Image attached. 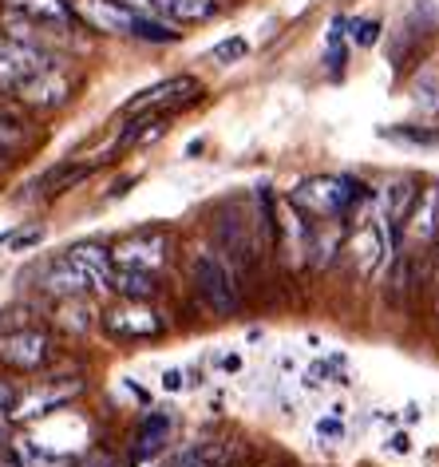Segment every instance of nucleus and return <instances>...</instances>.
Returning <instances> with one entry per match:
<instances>
[{
	"label": "nucleus",
	"instance_id": "obj_1",
	"mask_svg": "<svg viewBox=\"0 0 439 467\" xmlns=\"http://www.w3.org/2000/svg\"><path fill=\"white\" fill-rule=\"evenodd\" d=\"M368 198V186L356 182V179H305L301 186L293 191V202L297 210H309L313 218H344L352 202H364Z\"/></svg>",
	"mask_w": 439,
	"mask_h": 467
},
{
	"label": "nucleus",
	"instance_id": "obj_2",
	"mask_svg": "<svg viewBox=\"0 0 439 467\" xmlns=\"http://www.w3.org/2000/svg\"><path fill=\"white\" fill-rule=\"evenodd\" d=\"M190 277H194L199 297L210 306V313H218V317H234V313L241 309L238 277L218 254H199V258L190 262Z\"/></svg>",
	"mask_w": 439,
	"mask_h": 467
},
{
	"label": "nucleus",
	"instance_id": "obj_3",
	"mask_svg": "<svg viewBox=\"0 0 439 467\" xmlns=\"http://www.w3.org/2000/svg\"><path fill=\"white\" fill-rule=\"evenodd\" d=\"M99 325L107 337H115V341H155V337L167 333L163 313H155L147 301H123V306L103 313Z\"/></svg>",
	"mask_w": 439,
	"mask_h": 467
},
{
	"label": "nucleus",
	"instance_id": "obj_4",
	"mask_svg": "<svg viewBox=\"0 0 439 467\" xmlns=\"http://www.w3.org/2000/svg\"><path fill=\"white\" fill-rule=\"evenodd\" d=\"M52 360V337L44 329H5L0 333V365L13 372H40Z\"/></svg>",
	"mask_w": 439,
	"mask_h": 467
},
{
	"label": "nucleus",
	"instance_id": "obj_5",
	"mask_svg": "<svg viewBox=\"0 0 439 467\" xmlns=\"http://www.w3.org/2000/svg\"><path fill=\"white\" fill-rule=\"evenodd\" d=\"M167 258H170V238L163 230H138L131 238H123L111 246V262L119 265V270L155 274L158 265H167Z\"/></svg>",
	"mask_w": 439,
	"mask_h": 467
},
{
	"label": "nucleus",
	"instance_id": "obj_6",
	"mask_svg": "<svg viewBox=\"0 0 439 467\" xmlns=\"http://www.w3.org/2000/svg\"><path fill=\"white\" fill-rule=\"evenodd\" d=\"M202 96V84L194 76H170L163 79V84H155V88H147V91H138L135 99H127L123 103V115H143V111H179V108H187V103H194Z\"/></svg>",
	"mask_w": 439,
	"mask_h": 467
},
{
	"label": "nucleus",
	"instance_id": "obj_7",
	"mask_svg": "<svg viewBox=\"0 0 439 467\" xmlns=\"http://www.w3.org/2000/svg\"><path fill=\"white\" fill-rule=\"evenodd\" d=\"M76 20H84L91 32H103V36H131L135 13L123 8L119 0H67Z\"/></svg>",
	"mask_w": 439,
	"mask_h": 467
},
{
	"label": "nucleus",
	"instance_id": "obj_8",
	"mask_svg": "<svg viewBox=\"0 0 439 467\" xmlns=\"http://www.w3.org/2000/svg\"><path fill=\"white\" fill-rule=\"evenodd\" d=\"M13 91H16L20 103H28V108L52 111V108H64V103L72 99V79H67L60 67H44V72L20 79Z\"/></svg>",
	"mask_w": 439,
	"mask_h": 467
},
{
	"label": "nucleus",
	"instance_id": "obj_9",
	"mask_svg": "<svg viewBox=\"0 0 439 467\" xmlns=\"http://www.w3.org/2000/svg\"><path fill=\"white\" fill-rule=\"evenodd\" d=\"M79 389L84 384H48L44 392H32V396H25V400H13V408H8V424H32V420H40V416H48V412H56V408H64L72 396H79Z\"/></svg>",
	"mask_w": 439,
	"mask_h": 467
},
{
	"label": "nucleus",
	"instance_id": "obj_10",
	"mask_svg": "<svg viewBox=\"0 0 439 467\" xmlns=\"http://www.w3.org/2000/svg\"><path fill=\"white\" fill-rule=\"evenodd\" d=\"M36 285H40V294H48V297H56V301L87 297V289H91V282H87V277L79 274L67 258L44 262V265H40V274H36Z\"/></svg>",
	"mask_w": 439,
	"mask_h": 467
},
{
	"label": "nucleus",
	"instance_id": "obj_11",
	"mask_svg": "<svg viewBox=\"0 0 439 467\" xmlns=\"http://www.w3.org/2000/svg\"><path fill=\"white\" fill-rule=\"evenodd\" d=\"M64 258L87 277L91 289H107V277H111V270H115L107 246H99V242H76V246L64 250Z\"/></svg>",
	"mask_w": 439,
	"mask_h": 467
},
{
	"label": "nucleus",
	"instance_id": "obj_12",
	"mask_svg": "<svg viewBox=\"0 0 439 467\" xmlns=\"http://www.w3.org/2000/svg\"><path fill=\"white\" fill-rule=\"evenodd\" d=\"M170 428H175L170 412H147L143 420H138L131 455H135V460H151V455H158L167 448V440H170Z\"/></svg>",
	"mask_w": 439,
	"mask_h": 467
},
{
	"label": "nucleus",
	"instance_id": "obj_13",
	"mask_svg": "<svg viewBox=\"0 0 439 467\" xmlns=\"http://www.w3.org/2000/svg\"><path fill=\"white\" fill-rule=\"evenodd\" d=\"M415 191H420V182L400 179V182H392L388 194H384V218H388L392 246H400V234H403V222H408V210L415 202Z\"/></svg>",
	"mask_w": 439,
	"mask_h": 467
},
{
	"label": "nucleus",
	"instance_id": "obj_14",
	"mask_svg": "<svg viewBox=\"0 0 439 467\" xmlns=\"http://www.w3.org/2000/svg\"><path fill=\"white\" fill-rule=\"evenodd\" d=\"M408 222H412V234L420 242H432L435 238V226H439V182L415 191V202L408 210Z\"/></svg>",
	"mask_w": 439,
	"mask_h": 467
},
{
	"label": "nucleus",
	"instance_id": "obj_15",
	"mask_svg": "<svg viewBox=\"0 0 439 467\" xmlns=\"http://www.w3.org/2000/svg\"><path fill=\"white\" fill-rule=\"evenodd\" d=\"M8 5L20 8L28 20H36V25L48 28V32H67V25H72L67 0H8Z\"/></svg>",
	"mask_w": 439,
	"mask_h": 467
},
{
	"label": "nucleus",
	"instance_id": "obj_16",
	"mask_svg": "<svg viewBox=\"0 0 439 467\" xmlns=\"http://www.w3.org/2000/svg\"><path fill=\"white\" fill-rule=\"evenodd\" d=\"M388 242H384V230H380V222H364L361 230H356L352 238V254H356V265H361V274H376L380 258H384Z\"/></svg>",
	"mask_w": 439,
	"mask_h": 467
},
{
	"label": "nucleus",
	"instance_id": "obj_17",
	"mask_svg": "<svg viewBox=\"0 0 439 467\" xmlns=\"http://www.w3.org/2000/svg\"><path fill=\"white\" fill-rule=\"evenodd\" d=\"M107 289H111V294H119L123 301H151L158 294V282H155V274L119 270V265H115L111 277H107Z\"/></svg>",
	"mask_w": 439,
	"mask_h": 467
},
{
	"label": "nucleus",
	"instance_id": "obj_18",
	"mask_svg": "<svg viewBox=\"0 0 439 467\" xmlns=\"http://www.w3.org/2000/svg\"><path fill=\"white\" fill-rule=\"evenodd\" d=\"M170 467H230V448L222 440H194L170 460Z\"/></svg>",
	"mask_w": 439,
	"mask_h": 467
},
{
	"label": "nucleus",
	"instance_id": "obj_19",
	"mask_svg": "<svg viewBox=\"0 0 439 467\" xmlns=\"http://www.w3.org/2000/svg\"><path fill=\"white\" fill-rule=\"evenodd\" d=\"M214 230H218V242H222V250L230 254V270H234V265H238V270H250V265H253V242L246 238L241 222L230 218V222H218Z\"/></svg>",
	"mask_w": 439,
	"mask_h": 467
},
{
	"label": "nucleus",
	"instance_id": "obj_20",
	"mask_svg": "<svg viewBox=\"0 0 439 467\" xmlns=\"http://www.w3.org/2000/svg\"><path fill=\"white\" fill-rule=\"evenodd\" d=\"M91 171H96V162H76V159H67V162H60V167H52L48 174L40 179V191L44 194H67L72 186H79L84 179H91Z\"/></svg>",
	"mask_w": 439,
	"mask_h": 467
},
{
	"label": "nucleus",
	"instance_id": "obj_21",
	"mask_svg": "<svg viewBox=\"0 0 439 467\" xmlns=\"http://www.w3.org/2000/svg\"><path fill=\"white\" fill-rule=\"evenodd\" d=\"M155 16L182 20V25H199V20L218 16V0H155Z\"/></svg>",
	"mask_w": 439,
	"mask_h": 467
},
{
	"label": "nucleus",
	"instance_id": "obj_22",
	"mask_svg": "<svg viewBox=\"0 0 439 467\" xmlns=\"http://www.w3.org/2000/svg\"><path fill=\"white\" fill-rule=\"evenodd\" d=\"M412 289H415V265L408 254H396V262H392V270H388V285H384L388 306H403Z\"/></svg>",
	"mask_w": 439,
	"mask_h": 467
},
{
	"label": "nucleus",
	"instance_id": "obj_23",
	"mask_svg": "<svg viewBox=\"0 0 439 467\" xmlns=\"http://www.w3.org/2000/svg\"><path fill=\"white\" fill-rule=\"evenodd\" d=\"M380 139H392V143H408V147H439V131H435V127H415V123L380 127Z\"/></svg>",
	"mask_w": 439,
	"mask_h": 467
},
{
	"label": "nucleus",
	"instance_id": "obj_24",
	"mask_svg": "<svg viewBox=\"0 0 439 467\" xmlns=\"http://www.w3.org/2000/svg\"><path fill=\"white\" fill-rule=\"evenodd\" d=\"M131 36L135 40H147V44H179L182 32L175 25H167V20H158V16H135Z\"/></svg>",
	"mask_w": 439,
	"mask_h": 467
},
{
	"label": "nucleus",
	"instance_id": "obj_25",
	"mask_svg": "<svg viewBox=\"0 0 439 467\" xmlns=\"http://www.w3.org/2000/svg\"><path fill=\"white\" fill-rule=\"evenodd\" d=\"M60 325L67 333H84L91 329V309L84 306V297H67L60 301Z\"/></svg>",
	"mask_w": 439,
	"mask_h": 467
},
{
	"label": "nucleus",
	"instance_id": "obj_26",
	"mask_svg": "<svg viewBox=\"0 0 439 467\" xmlns=\"http://www.w3.org/2000/svg\"><path fill=\"white\" fill-rule=\"evenodd\" d=\"M344 28H349V20L344 16L332 20V32H329V67L332 72H341L344 60H349V52H344Z\"/></svg>",
	"mask_w": 439,
	"mask_h": 467
},
{
	"label": "nucleus",
	"instance_id": "obj_27",
	"mask_svg": "<svg viewBox=\"0 0 439 467\" xmlns=\"http://www.w3.org/2000/svg\"><path fill=\"white\" fill-rule=\"evenodd\" d=\"M250 52V44L246 40H241V36H230V40H222V44H214V60L218 64H234V60H241V56H246Z\"/></svg>",
	"mask_w": 439,
	"mask_h": 467
},
{
	"label": "nucleus",
	"instance_id": "obj_28",
	"mask_svg": "<svg viewBox=\"0 0 439 467\" xmlns=\"http://www.w3.org/2000/svg\"><path fill=\"white\" fill-rule=\"evenodd\" d=\"M352 40L361 44V48H373L380 40V20H352Z\"/></svg>",
	"mask_w": 439,
	"mask_h": 467
},
{
	"label": "nucleus",
	"instance_id": "obj_29",
	"mask_svg": "<svg viewBox=\"0 0 439 467\" xmlns=\"http://www.w3.org/2000/svg\"><path fill=\"white\" fill-rule=\"evenodd\" d=\"M44 242V230L36 226V230H25V234H13V238H8V246H13L16 254H25V250H32V246H40Z\"/></svg>",
	"mask_w": 439,
	"mask_h": 467
},
{
	"label": "nucleus",
	"instance_id": "obj_30",
	"mask_svg": "<svg viewBox=\"0 0 439 467\" xmlns=\"http://www.w3.org/2000/svg\"><path fill=\"white\" fill-rule=\"evenodd\" d=\"M317 436L321 440H341L344 436V424H341L337 416H329V420H321V424H317Z\"/></svg>",
	"mask_w": 439,
	"mask_h": 467
},
{
	"label": "nucleus",
	"instance_id": "obj_31",
	"mask_svg": "<svg viewBox=\"0 0 439 467\" xmlns=\"http://www.w3.org/2000/svg\"><path fill=\"white\" fill-rule=\"evenodd\" d=\"M13 400H16V389L8 380H0V416H8V408H13Z\"/></svg>",
	"mask_w": 439,
	"mask_h": 467
},
{
	"label": "nucleus",
	"instance_id": "obj_32",
	"mask_svg": "<svg viewBox=\"0 0 439 467\" xmlns=\"http://www.w3.org/2000/svg\"><path fill=\"white\" fill-rule=\"evenodd\" d=\"M163 389H167V392H179V389H182V372H179V368H167V372H163Z\"/></svg>",
	"mask_w": 439,
	"mask_h": 467
},
{
	"label": "nucleus",
	"instance_id": "obj_33",
	"mask_svg": "<svg viewBox=\"0 0 439 467\" xmlns=\"http://www.w3.org/2000/svg\"><path fill=\"white\" fill-rule=\"evenodd\" d=\"M135 186V174H123V179H115V186H111V198H123L127 191Z\"/></svg>",
	"mask_w": 439,
	"mask_h": 467
},
{
	"label": "nucleus",
	"instance_id": "obj_34",
	"mask_svg": "<svg viewBox=\"0 0 439 467\" xmlns=\"http://www.w3.org/2000/svg\"><path fill=\"white\" fill-rule=\"evenodd\" d=\"M388 448L396 451V455H408V451H412V443H408V436H403V431H396V436L388 440Z\"/></svg>",
	"mask_w": 439,
	"mask_h": 467
},
{
	"label": "nucleus",
	"instance_id": "obj_35",
	"mask_svg": "<svg viewBox=\"0 0 439 467\" xmlns=\"http://www.w3.org/2000/svg\"><path fill=\"white\" fill-rule=\"evenodd\" d=\"M79 467H115V460H111V455H103V451H96V455H87Z\"/></svg>",
	"mask_w": 439,
	"mask_h": 467
},
{
	"label": "nucleus",
	"instance_id": "obj_36",
	"mask_svg": "<svg viewBox=\"0 0 439 467\" xmlns=\"http://www.w3.org/2000/svg\"><path fill=\"white\" fill-rule=\"evenodd\" d=\"M0 467H20V460H16V451L8 448V443H0Z\"/></svg>",
	"mask_w": 439,
	"mask_h": 467
},
{
	"label": "nucleus",
	"instance_id": "obj_37",
	"mask_svg": "<svg viewBox=\"0 0 439 467\" xmlns=\"http://www.w3.org/2000/svg\"><path fill=\"white\" fill-rule=\"evenodd\" d=\"M5 440H8V420L0 416V443H5Z\"/></svg>",
	"mask_w": 439,
	"mask_h": 467
},
{
	"label": "nucleus",
	"instance_id": "obj_38",
	"mask_svg": "<svg viewBox=\"0 0 439 467\" xmlns=\"http://www.w3.org/2000/svg\"><path fill=\"white\" fill-rule=\"evenodd\" d=\"M0 5H8V0H0Z\"/></svg>",
	"mask_w": 439,
	"mask_h": 467
},
{
	"label": "nucleus",
	"instance_id": "obj_39",
	"mask_svg": "<svg viewBox=\"0 0 439 467\" xmlns=\"http://www.w3.org/2000/svg\"><path fill=\"white\" fill-rule=\"evenodd\" d=\"M0 40H5V36H0Z\"/></svg>",
	"mask_w": 439,
	"mask_h": 467
}]
</instances>
